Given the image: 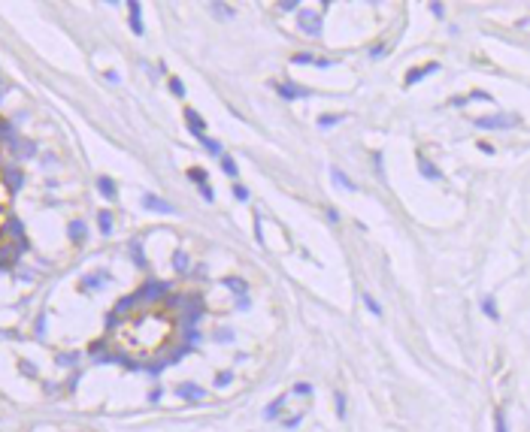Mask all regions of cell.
<instances>
[{
	"label": "cell",
	"mask_w": 530,
	"mask_h": 432,
	"mask_svg": "<svg viewBox=\"0 0 530 432\" xmlns=\"http://www.w3.org/2000/svg\"><path fill=\"white\" fill-rule=\"evenodd\" d=\"M164 296H170V284L167 281H145L139 290H136V299L142 302H155V299H164Z\"/></svg>",
	"instance_id": "6da1fadb"
},
{
	"label": "cell",
	"mask_w": 530,
	"mask_h": 432,
	"mask_svg": "<svg viewBox=\"0 0 530 432\" xmlns=\"http://www.w3.org/2000/svg\"><path fill=\"white\" fill-rule=\"evenodd\" d=\"M476 127H482V130H509V127H515V118H509V115H482V118H476Z\"/></svg>",
	"instance_id": "7a4b0ae2"
},
{
	"label": "cell",
	"mask_w": 530,
	"mask_h": 432,
	"mask_svg": "<svg viewBox=\"0 0 530 432\" xmlns=\"http://www.w3.org/2000/svg\"><path fill=\"white\" fill-rule=\"evenodd\" d=\"M142 209H148V212H158V215H173L176 212V206L173 203H167V200H161V196H155V193H142Z\"/></svg>",
	"instance_id": "3957f363"
},
{
	"label": "cell",
	"mask_w": 530,
	"mask_h": 432,
	"mask_svg": "<svg viewBox=\"0 0 530 432\" xmlns=\"http://www.w3.org/2000/svg\"><path fill=\"white\" fill-rule=\"evenodd\" d=\"M106 281H109V275H106V272H91V275H82L79 287H82L85 293H94V290H100Z\"/></svg>",
	"instance_id": "277c9868"
},
{
	"label": "cell",
	"mask_w": 530,
	"mask_h": 432,
	"mask_svg": "<svg viewBox=\"0 0 530 432\" xmlns=\"http://www.w3.org/2000/svg\"><path fill=\"white\" fill-rule=\"evenodd\" d=\"M300 30L303 33H309V36H318L321 33V18L315 15V12H300Z\"/></svg>",
	"instance_id": "5b68a950"
},
{
	"label": "cell",
	"mask_w": 530,
	"mask_h": 432,
	"mask_svg": "<svg viewBox=\"0 0 530 432\" xmlns=\"http://www.w3.org/2000/svg\"><path fill=\"white\" fill-rule=\"evenodd\" d=\"M176 396H179V399H188V402H200V399L206 396V393H203V387L188 384V381H185V384H179V387H176Z\"/></svg>",
	"instance_id": "8992f818"
},
{
	"label": "cell",
	"mask_w": 530,
	"mask_h": 432,
	"mask_svg": "<svg viewBox=\"0 0 530 432\" xmlns=\"http://www.w3.org/2000/svg\"><path fill=\"white\" fill-rule=\"evenodd\" d=\"M67 236H70L76 245H82V242L88 239V227H85V221H82V218L70 221V224H67Z\"/></svg>",
	"instance_id": "52a82bcc"
},
{
	"label": "cell",
	"mask_w": 530,
	"mask_h": 432,
	"mask_svg": "<svg viewBox=\"0 0 530 432\" xmlns=\"http://www.w3.org/2000/svg\"><path fill=\"white\" fill-rule=\"evenodd\" d=\"M6 178V187L9 190H21V184H24V173L18 170V167H3V173H0Z\"/></svg>",
	"instance_id": "ba28073f"
},
{
	"label": "cell",
	"mask_w": 530,
	"mask_h": 432,
	"mask_svg": "<svg viewBox=\"0 0 530 432\" xmlns=\"http://www.w3.org/2000/svg\"><path fill=\"white\" fill-rule=\"evenodd\" d=\"M18 254H21V251H18L15 245L3 242V245H0V269H12V263L18 260Z\"/></svg>",
	"instance_id": "9c48e42d"
},
{
	"label": "cell",
	"mask_w": 530,
	"mask_h": 432,
	"mask_svg": "<svg viewBox=\"0 0 530 432\" xmlns=\"http://www.w3.org/2000/svg\"><path fill=\"white\" fill-rule=\"evenodd\" d=\"M436 70H439V64H424V67H418V70H409V73H406V85L421 82L424 76H430V73H436Z\"/></svg>",
	"instance_id": "30bf717a"
},
{
	"label": "cell",
	"mask_w": 530,
	"mask_h": 432,
	"mask_svg": "<svg viewBox=\"0 0 530 432\" xmlns=\"http://www.w3.org/2000/svg\"><path fill=\"white\" fill-rule=\"evenodd\" d=\"M221 284H224L227 290H234L237 296H246V293H249V284H246V278H237V275H227V278H221Z\"/></svg>",
	"instance_id": "8fae6325"
},
{
	"label": "cell",
	"mask_w": 530,
	"mask_h": 432,
	"mask_svg": "<svg viewBox=\"0 0 530 432\" xmlns=\"http://www.w3.org/2000/svg\"><path fill=\"white\" fill-rule=\"evenodd\" d=\"M15 236V242L18 239H24V224L18 221V218H6V224H3V230H0V236Z\"/></svg>",
	"instance_id": "7c38bea8"
},
{
	"label": "cell",
	"mask_w": 530,
	"mask_h": 432,
	"mask_svg": "<svg viewBox=\"0 0 530 432\" xmlns=\"http://www.w3.org/2000/svg\"><path fill=\"white\" fill-rule=\"evenodd\" d=\"M330 178H333V184H339V187H346V190H358V184L339 170V167H330Z\"/></svg>",
	"instance_id": "4fadbf2b"
},
{
	"label": "cell",
	"mask_w": 530,
	"mask_h": 432,
	"mask_svg": "<svg viewBox=\"0 0 530 432\" xmlns=\"http://www.w3.org/2000/svg\"><path fill=\"white\" fill-rule=\"evenodd\" d=\"M185 118H188V130L197 133V139H200V136H203V127H206V124H203V118H200L194 109H188V112H185Z\"/></svg>",
	"instance_id": "5bb4252c"
},
{
	"label": "cell",
	"mask_w": 530,
	"mask_h": 432,
	"mask_svg": "<svg viewBox=\"0 0 530 432\" xmlns=\"http://www.w3.org/2000/svg\"><path fill=\"white\" fill-rule=\"evenodd\" d=\"M285 402H288V396H279V399H273V402H270L267 408H264V420H276V417L282 414Z\"/></svg>",
	"instance_id": "9a60e30c"
},
{
	"label": "cell",
	"mask_w": 530,
	"mask_h": 432,
	"mask_svg": "<svg viewBox=\"0 0 530 432\" xmlns=\"http://www.w3.org/2000/svg\"><path fill=\"white\" fill-rule=\"evenodd\" d=\"M418 173H421L424 178H430V181H439V178H442V173H439L430 161H424V157H418Z\"/></svg>",
	"instance_id": "2e32d148"
},
{
	"label": "cell",
	"mask_w": 530,
	"mask_h": 432,
	"mask_svg": "<svg viewBox=\"0 0 530 432\" xmlns=\"http://www.w3.org/2000/svg\"><path fill=\"white\" fill-rule=\"evenodd\" d=\"M136 302H139V299H136V293H133V296H125V299H119V302H116L112 314H116V318H122V314H131V308H133Z\"/></svg>",
	"instance_id": "e0dca14e"
},
{
	"label": "cell",
	"mask_w": 530,
	"mask_h": 432,
	"mask_svg": "<svg viewBox=\"0 0 530 432\" xmlns=\"http://www.w3.org/2000/svg\"><path fill=\"white\" fill-rule=\"evenodd\" d=\"M97 190L106 196V200H116V181H112L109 175H100V178H97Z\"/></svg>",
	"instance_id": "ac0fdd59"
},
{
	"label": "cell",
	"mask_w": 530,
	"mask_h": 432,
	"mask_svg": "<svg viewBox=\"0 0 530 432\" xmlns=\"http://www.w3.org/2000/svg\"><path fill=\"white\" fill-rule=\"evenodd\" d=\"M276 91L285 97V100H297V97H306V91H303L300 85H276Z\"/></svg>",
	"instance_id": "d6986e66"
},
{
	"label": "cell",
	"mask_w": 530,
	"mask_h": 432,
	"mask_svg": "<svg viewBox=\"0 0 530 432\" xmlns=\"http://www.w3.org/2000/svg\"><path fill=\"white\" fill-rule=\"evenodd\" d=\"M128 12H131V30L136 36H142V21H139V3H128Z\"/></svg>",
	"instance_id": "ffe728a7"
},
{
	"label": "cell",
	"mask_w": 530,
	"mask_h": 432,
	"mask_svg": "<svg viewBox=\"0 0 530 432\" xmlns=\"http://www.w3.org/2000/svg\"><path fill=\"white\" fill-rule=\"evenodd\" d=\"M97 227H100V233L103 236H112V212H97Z\"/></svg>",
	"instance_id": "44dd1931"
},
{
	"label": "cell",
	"mask_w": 530,
	"mask_h": 432,
	"mask_svg": "<svg viewBox=\"0 0 530 432\" xmlns=\"http://www.w3.org/2000/svg\"><path fill=\"white\" fill-rule=\"evenodd\" d=\"M200 142H203V148H206L209 154H215V157H221V154H224V145H221L218 139H209V136H200Z\"/></svg>",
	"instance_id": "7402d4cb"
},
{
	"label": "cell",
	"mask_w": 530,
	"mask_h": 432,
	"mask_svg": "<svg viewBox=\"0 0 530 432\" xmlns=\"http://www.w3.org/2000/svg\"><path fill=\"white\" fill-rule=\"evenodd\" d=\"M188 263H191V260H188V254L179 248V251L173 254V269H176V272H188Z\"/></svg>",
	"instance_id": "603a6c76"
},
{
	"label": "cell",
	"mask_w": 530,
	"mask_h": 432,
	"mask_svg": "<svg viewBox=\"0 0 530 432\" xmlns=\"http://www.w3.org/2000/svg\"><path fill=\"white\" fill-rule=\"evenodd\" d=\"M221 170H224V175H237L240 173V167H237V161L231 154H221Z\"/></svg>",
	"instance_id": "cb8c5ba5"
},
{
	"label": "cell",
	"mask_w": 530,
	"mask_h": 432,
	"mask_svg": "<svg viewBox=\"0 0 530 432\" xmlns=\"http://www.w3.org/2000/svg\"><path fill=\"white\" fill-rule=\"evenodd\" d=\"M482 311L488 314L491 321H500V311H497V305H494V299H491V296H485V299H482Z\"/></svg>",
	"instance_id": "d4e9b609"
},
{
	"label": "cell",
	"mask_w": 530,
	"mask_h": 432,
	"mask_svg": "<svg viewBox=\"0 0 530 432\" xmlns=\"http://www.w3.org/2000/svg\"><path fill=\"white\" fill-rule=\"evenodd\" d=\"M131 254H133L136 266H139V269H145V257H142V242H139V239H133V242H131Z\"/></svg>",
	"instance_id": "484cf974"
},
{
	"label": "cell",
	"mask_w": 530,
	"mask_h": 432,
	"mask_svg": "<svg viewBox=\"0 0 530 432\" xmlns=\"http://www.w3.org/2000/svg\"><path fill=\"white\" fill-rule=\"evenodd\" d=\"M234 381V369H221L218 375H215V387H227Z\"/></svg>",
	"instance_id": "4316f807"
},
{
	"label": "cell",
	"mask_w": 530,
	"mask_h": 432,
	"mask_svg": "<svg viewBox=\"0 0 530 432\" xmlns=\"http://www.w3.org/2000/svg\"><path fill=\"white\" fill-rule=\"evenodd\" d=\"M339 121H343V118H339V115H321V118H318V127L330 130V127H336Z\"/></svg>",
	"instance_id": "83f0119b"
},
{
	"label": "cell",
	"mask_w": 530,
	"mask_h": 432,
	"mask_svg": "<svg viewBox=\"0 0 530 432\" xmlns=\"http://www.w3.org/2000/svg\"><path fill=\"white\" fill-rule=\"evenodd\" d=\"M361 299H364V305H367V308H370V311L376 314V318H382V305H379V302H376V299H373L370 293H364Z\"/></svg>",
	"instance_id": "f1b7e54d"
},
{
	"label": "cell",
	"mask_w": 530,
	"mask_h": 432,
	"mask_svg": "<svg viewBox=\"0 0 530 432\" xmlns=\"http://www.w3.org/2000/svg\"><path fill=\"white\" fill-rule=\"evenodd\" d=\"M212 339H215L218 345H231V342H234L237 336H234V330H218V333H215Z\"/></svg>",
	"instance_id": "f546056e"
},
{
	"label": "cell",
	"mask_w": 530,
	"mask_h": 432,
	"mask_svg": "<svg viewBox=\"0 0 530 432\" xmlns=\"http://www.w3.org/2000/svg\"><path fill=\"white\" fill-rule=\"evenodd\" d=\"M212 12H215V15H224V18H234L237 9H234V6H227V3H212Z\"/></svg>",
	"instance_id": "4dcf8cb0"
},
{
	"label": "cell",
	"mask_w": 530,
	"mask_h": 432,
	"mask_svg": "<svg viewBox=\"0 0 530 432\" xmlns=\"http://www.w3.org/2000/svg\"><path fill=\"white\" fill-rule=\"evenodd\" d=\"M333 405H336V417L343 420L346 417V396H343V393H336V396H333Z\"/></svg>",
	"instance_id": "1f68e13d"
},
{
	"label": "cell",
	"mask_w": 530,
	"mask_h": 432,
	"mask_svg": "<svg viewBox=\"0 0 530 432\" xmlns=\"http://www.w3.org/2000/svg\"><path fill=\"white\" fill-rule=\"evenodd\" d=\"M249 187L246 184H234V200H240V203H249Z\"/></svg>",
	"instance_id": "d6a6232c"
},
{
	"label": "cell",
	"mask_w": 530,
	"mask_h": 432,
	"mask_svg": "<svg viewBox=\"0 0 530 432\" xmlns=\"http://www.w3.org/2000/svg\"><path fill=\"white\" fill-rule=\"evenodd\" d=\"M291 393H297V396H309V393H312V384H309V381H300V384H294Z\"/></svg>",
	"instance_id": "836d02e7"
},
{
	"label": "cell",
	"mask_w": 530,
	"mask_h": 432,
	"mask_svg": "<svg viewBox=\"0 0 530 432\" xmlns=\"http://www.w3.org/2000/svg\"><path fill=\"white\" fill-rule=\"evenodd\" d=\"M170 91H173L176 97H185V85H182V79H176V76L170 79Z\"/></svg>",
	"instance_id": "e575fe53"
},
{
	"label": "cell",
	"mask_w": 530,
	"mask_h": 432,
	"mask_svg": "<svg viewBox=\"0 0 530 432\" xmlns=\"http://www.w3.org/2000/svg\"><path fill=\"white\" fill-rule=\"evenodd\" d=\"M188 178L197 181V184H206V173H203V170H197V167H194V170H188Z\"/></svg>",
	"instance_id": "d590c367"
},
{
	"label": "cell",
	"mask_w": 530,
	"mask_h": 432,
	"mask_svg": "<svg viewBox=\"0 0 530 432\" xmlns=\"http://www.w3.org/2000/svg\"><path fill=\"white\" fill-rule=\"evenodd\" d=\"M76 360H79V353H61L58 366H76Z\"/></svg>",
	"instance_id": "8d00e7d4"
},
{
	"label": "cell",
	"mask_w": 530,
	"mask_h": 432,
	"mask_svg": "<svg viewBox=\"0 0 530 432\" xmlns=\"http://www.w3.org/2000/svg\"><path fill=\"white\" fill-rule=\"evenodd\" d=\"M18 372H21V375H27V378H33V375H36V366H33V363H27V360H21V363H18Z\"/></svg>",
	"instance_id": "74e56055"
},
{
	"label": "cell",
	"mask_w": 530,
	"mask_h": 432,
	"mask_svg": "<svg viewBox=\"0 0 530 432\" xmlns=\"http://www.w3.org/2000/svg\"><path fill=\"white\" fill-rule=\"evenodd\" d=\"M300 423H303V414H294V417H285V420H282L285 429H297Z\"/></svg>",
	"instance_id": "f35d334b"
},
{
	"label": "cell",
	"mask_w": 530,
	"mask_h": 432,
	"mask_svg": "<svg viewBox=\"0 0 530 432\" xmlns=\"http://www.w3.org/2000/svg\"><path fill=\"white\" fill-rule=\"evenodd\" d=\"M18 154H21V157H33V154H36V145H33V142H24V145H18Z\"/></svg>",
	"instance_id": "ab89813d"
},
{
	"label": "cell",
	"mask_w": 530,
	"mask_h": 432,
	"mask_svg": "<svg viewBox=\"0 0 530 432\" xmlns=\"http://www.w3.org/2000/svg\"><path fill=\"white\" fill-rule=\"evenodd\" d=\"M200 196H203L206 203H212V200H215V193H212V187H209V184H200Z\"/></svg>",
	"instance_id": "60d3db41"
},
{
	"label": "cell",
	"mask_w": 530,
	"mask_h": 432,
	"mask_svg": "<svg viewBox=\"0 0 530 432\" xmlns=\"http://www.w3.org/2000/svg\"><path fill=\"white\" fill-rule=\"evenodd\" d=\"M315 55H294V64H315Z\"/></svg>",
	"instance_id": "b9f144b4"
},
{
	"label": "cell",
	"mask_w": 530,
	"mask_h": 432,
	"mask_svg": "<svg viewBox=\"0 0 530 432\" xmlns=\"http://www.w3.org/2000/svg\"><path fill=\"white\" fill-rule=\"evenodd\" d=\"M255 239L264 242V230H261V215H258V212H255Z\"/></svg>",
	"instance_id": "7bdbcfd3"
},
{
	"label": "cell",
	"mask_w": 530,
	"mask_h": 432,
	"mask_svg": "<svg viewBox=\"0 0 530 432\" xmlns=\"http://www.w3.org/2000/svg\"><path fill=\"white\" fill-rule=\"evenodd\" d=\"M237 308H240V311H249V308H252V299H249V296H237Z\"/></svg>",
	"instance_id": "ee69618b"
},
{
	"label": "cell",
	"mask_w": 530,
	"mask_h": 432,
	"mask_svg": "<svg viewBox=\"0 0 530 432\" xmlns=\"http://www.w3.org/2000/svg\"><path fill=\"white\" fill-rule=\"evenodd\" d=\"M494 423H497V432H509V429H506V420H503V414H500V411L494 414Z\"/></svg>",
	"instance_id": "f6af8a7d"
},
{
	"label": "cell",
	"mask_w": 530,
	"mask_h": 432,
	"mask_svg": "<svg viewBox=\"0 0 530 432\" xmlns=\"http://www.w3.org/2000/svg\"><path fill=\"white\" fill-rule=\"evenodd\" d=\"M43 330H46V314L36 318V336H43Z\"/></svg>",
	"instance_id": "bcb514c9"
},
{
	"label": "cell",
	"mask_w": 530,
	"mask_h": 432,
	"mask_svg": "<svg viewBox=\"0 0 530 432\" xmlns=\"http://www.w3.org/2000/svg\"><path fill=\"white\" fill-rule=\"evenodd\" d=\"M297 6H300V3H297V0H291V3H279V9H282V12H294Z\"/></svg>",
	"instance_id": "7dc6e473"
},
{
	"label": "cell",
	"mask_w": 530,
	"mask_h": 432,
	"mask_svg": "<svg viewBox=\"0 0 530 432\" xmlns=\"http://www.w3.org/2000/svg\"><path fill=\"white\" fill-rule=\"evenodd\" d=\"M467 100H491V94H485V91H473Z\"/></svg>",
	"instance_id": "c3c4849f"
},
{
	"label": "cell",
	"mask_w": 530,
	"mask_h": 432,
	"mask_svg": "<svg viewBox=\"0 0 530 432\" xmlns=\"http://www.w3.org/2000/svg\"><path fill=\"white\" fill-rule=\"evenodd\" d=\"M430 12H433L436 18H442V12H445V9H442V3H430Z\"/></svg>",
	"instance_id": "681fc988"
},
{
	"label": "cell",
	"mask_w": 530,
	"mask_h": 432,
	"mask_svg": "<svg viewBox=\"0 0 530 432\" xmlns=\"http://www.w3.org/2000/svg\"><path fill=\"white\" fill-rule=\"evenodd\" d=\"M324 215H327V221H330V224H336V221H339V212H336V209H327Z\"/></svg>",
	"instance_id": "f907efd6"
},
{
	"label": "cell",
	"mask_w": 530,
	"mask_h": 432,
	"mask_svg": "<svg viewBox=\"0 0 530 432\" xmlns=\"http://www.w3.org/2000/svg\"><path fill=\"white\" fill-rule=\"evenodd\" d=\"M76 384H79V375H73V378H70V381H67V390H70V393H73V390H76Z\"/></svg>",
	"instance_id": "816d5d0a"
},
{
	"label": "cell",
	"mask_w": 530,
	"mask_h": 432,
	"mask_svg": "<svg viewBox=\"0 0 530 432\" xmlns=\"http://www.w3.org/2000/svg\"><path fill=\"white\" fill-rule=\"evenodd\" d=\"M479 148H482L485 154H494V145H488V142H479Z\"/></svg>",
	"instance_id": "f5cc1de1"
}]
</instances>
